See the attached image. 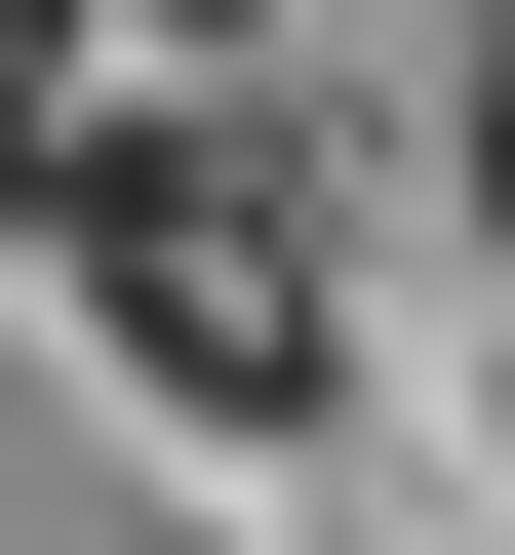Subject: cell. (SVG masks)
Returning <instances> with one entry per match:
<instances>
[{
	"instance_id": "1",
	"label": "cell",
	"mask_w": 515,
	"mask_h": 555,
	"mask_svg": "<svg viewBox=\"0 0 515 555\" xmlns=\"http://www.w3.org/2000/svg\"><path fill=\"white\" fill-rule=\"evenodd\" d=\"M40 278H80L198 437H357V278H318V198H278L239 119H80V159H40Z\"/></svg>"
},
{
	"instance_id": "2",
	"label": "cell",
	"mask_w": 515,
	"mask_h": 555,
	"mask_svg": "<svg viewBox=\"0 0 515 555\" xmlns=\"http://www.w3.org/2000/svg\"><path fill=\"white\" fill-rule=\"evenodd\" d=\"M40 159H80V40H0V238H40Z\"/></svg>"
}]
</instances>
